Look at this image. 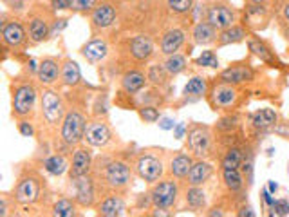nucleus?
I'll use <instances>...</instances> for the list:
<instances>
[{"label":"nucleus","mask_w":289,"mask_h":217,"mask_svg":"<svg viewBox=\"0 0 289 217\" xmlns=\"http://www.w3.org/2000/svg\"><path fill=\"white\" fill-rule=\"evenodd\" d=\"M6 2H9V4H18L20 0H6Z\"/></svg>","instance_id":"864d4df0"},{"label":"nucleus","mask_w":289,"mask_h":217,"mask_svg":"<svg viewBox=\"0 0 289 217\" xmlns=\"http://www.w3.org/2000/svg\"><path fill=\"white\" fill-rule=\"evenodd\" d=\"M186 199H188V203L192 204V206H195V208L203 206V204H204V194H203V190H199V188L188 190Z\"/></svg>","instance_id":"f704fd0d"},{"label":"nucleus","mask_w":289,"mask_h":217,"mask_svg":"<svg viewBox=\"0 0 289 217\" xmlns=\"http://www.w3.org/2000/svg\"><path fill=\"white\" fill-rule=\"evenodd\" d=\"M244 36V31L240 27H231V29H226L221 35V44H230V42H240Z\"/></svg>","instance_id":"2f4dec72"},{"label":"nucleus","mask_w":289,"mask_h":217,"mask_svg":"<svg viewBox=\"0 0 289 217\" xmlns=\"http://www.w3.org/2000/svg\"><path fill=\"white\" fill-rule=\"evenodd\" d=\"M177 186L174 181H163L152 190V203L158 208H168L176 203Z\"/></svg>","instance_id":"f03ea898"},{"label":"nucleus","mask_w":289,"mask_h":217,"mask_svg":"<svg viewBox=\"0 0 289 217\" xmlns=\"http://www.w3.org/2000/svg\"><path fill=\"white\" fill-rule=\"evenodd\" d=\"M96 0H72L71 8L74 9V11H87V9L94 8Z\"/></svg>","instance_id":"58836bf2"},{"label":"nucleus","mask_w":289,"mask_h":217,"mask_svg":"<svg viewBox=\"0 0 289 217\" xmlns=\"http://www.w3.org/2000/svg\"><path fill=\"white\" fill-rule=\"evenodd\" d=\"M54 213L60 217H71L74 215V206H72L71 201L62 199V201H58V203L54 204Z\"/></svg>","instance_id":"473e14b6"},{"label":"nucleus","mask_w":289,"mask_h":217,"mask_svg":"<svg viewBox=\"0 0 289 217\" xmlns=\"http://www.w3.org/2000/svg\"><path fill=\"white\" fill-rule=\"evenodd\" d=\"M168 6H170L176 13H186L192 8V0H168Z\"/></svg>","instance_id":"e433bc0d"},{"label":"nucleus","mask_w":289,"mask_h":217,"mask_svg":"<svg viewBox=\"0 0 289 217\" xmlns=\"http://www.w3.org/2000/svg\"><path fill=\"white\" fill-rule=\"evenodd\" d=\"M74 185H76V199L81 204H90L94 199V190L90 185V179L85 176H74Z\"/></svg>","instance_id":"9d476101"},{"label":"nucleus","mask_w":289,"mask_h":217,"mask_svg":"<svg viewBox=\"0 0 289 217\" xmlns=\"http://www.w3.org/2000/svg\"><path fill=\"white\" fill-rule=\"evenodd\" d=\"M264 201H266L267 204H271V206H273V204H275V201H273V199H271L269 192H264Z\"/></svg>","instance_id":"de8ad7c7"},{"label":"nucleus","mask_w":289,"mask_h":217,"mask_svg":"<svg viewBox=\"0 0 289 217\" xmlns=\"http://www.w3.org/2000/svg\"><path fill=\"white\" fill-rule=\"evenodd\" d=\"M273 208H275V212L278 213V215H287V213H289V203H287V201H275Z\"/></svg>","instance_id":"37998d69"},{"label":"nucleus","mask_w":289,"mask_h":217,"mask_svg":"<svg viewBox=\"0 0 289 217\" xmlns=\"http://www.w3.org/2000/svg\"><path fill=\"white\" fill-rule=\"evenodd\" d=\"M38 192H40V188H38V183H36L35 179H24L20 185H18L17 188V199L20 201V203L27 204V203H33L36 197H38Z\"/></svg>","instance_id":"1a4fd4ad"},{"label":"nucleus","mask_w":289,"mask_h":217,"mask_svg":"<svg viewBox=\"0 0 289 217\" xmlns=\"http://www.w3.org/2000/svg\"><path fill=\"white\" fill-rule=\"evenodd\" d=\"M83 56L90 62H98V60L105 58L107 56V44L101 40L89 42V44L83 47Z\"/></svg>","instance_id":"dca6fc26"},{"label":"nucleus","mask_w":289,"mask_h":217,"mask_svg":"<svg viewBox=\"0 0 289 217\" xmlns=\"http://www.w3.org/2000/svg\"><path fill=\"white\" fill-rule=\"evenodd\" d=\"M149 78L152 81H156V83H163V81H165V71H163L159 65H154L149 72Z\"/></svg>","instance_id":"ea45409f"},{"label":"nucleus","mask_w":289,"mask_h":217,"mask_svg":"<svg viewBox=\"0 0 289 217\" xmlns=\"http://www.w3.org/2000/svg\"><path fill=\"white\" fill-rule=\"evenodd\" d=\"M20 132H22L24 136H31L33 134V127L29 125V123H20Z\"/></svg>","instance_id":"49530a36"},{"label":"nucleus","mask_w":289,"mask_h":217,"mask_svg":"<svg viewBox=\"0 0 289 217\" xmlns=\"http://www.w3.org/2000/svg\"><path fill=\"white\" fill-rule=\"evenodd\" d=\"M242 161V154L239 149H231L224 158V168H237Z\"/></svg>","instance_id":"72a5a7b5"},{"label":"nucleus","mask_w":289,"mask_h":217,"mask_svg":"<svg viewBox=\"0 0 289 217\" xmlns=\"http://www.w3.org/2000/svg\"><path fill=\"white\" fill-rule=\"evenodd\" d=\"M249 49L255 54H258V56H262V58H267V49L262 44H258V42H251V44H249Z\"/></svg>","instance_id":"79ce46f5"},{"label":"nucleus","mask_w":289,"mask_h":217,"mask_svg":"<svg viewBox=\"0 0 289 217\" xmlns=\"http://www.w3.org/2000/svg\"><path fill=\"white\" fill-rule=\"evenodd\" d=\"M114 18H116V11H114L112 6L108 4L99 6L94 13H92V20H94V24L98 27H108L114 22Z\"/></svg>","instance_id":"4468645a"},{"label":"nucleus","mask_w":289,"mask_h":217,"mask_svg":"<svg viewBox=\"0 0 289 217\" xmlns=\"http://www.w3.org/2000/svg\"><path fill=\"white\" fill-rule=\"evenodd\" d=\"M284 15H285V18H287V20H289V6H287V8H285V11H284Z\"/></svg>","instance_id":"603ef678"},{"label":"nucleus","mask_w":289,"mask_h":217,"mask_svg":"<svg viewBox=\"0 0 289 217\" xmlns=\"http://www.w3.org/2000/svg\"><path fill=\"white\" fill-rule=\"evenodd\" d=\"M143 85H144V76L141 72L130 71L123 76V87H125L126 92H137Z\"/></svg>","instance_id":"4be33fe9"},{"label":"nucleus","mask_w":289,"mask_h":217,"mask_svg":"<svg viewBox=\"0 0 289 217\" xmlns=\"http://www.w3.org/2000/svg\"><path fill=\"white\" fill-rule=\"evenodd\" d=\"M2 36H4L6 44L18 45V44H22V40H24V29H22V26L17 22L8 24V26H4V29H2Z\"/></svg>","instance_id":"a211bd4d"},{"label":"nucleus","mask_w":289,"mask_h":217,"mask_svg":"<svg viewBox=\"0 0 289 217\" xmlns=\"http://www.w3.org/2000/svg\"><path fill=\"white\" fill-rule=\"evenodd\" d=\"M72 4V0H53L54 9H69Z\"/></svg>","instance_id":"c03bdc74"},{"label":"nucleus","mask_w":289,"mask_h":217,"mask_svg":"<svg viewBox=\"0 0 289 217\" xmlns=\"http://www.w3.org/2000/svg\"><path fill=\"white\" fill-rule=\"evenodd\" d=\"M35 98H36V92L31 85L18 87L17 92H15V98H13L15 113H17L18 116H26V114H29V111H31L33 105H35Z\"/></svg>","instance_id":"7ed1b4c3"},{"label":"nucleus","mask_w":289,"mask_h":217,"mask_svg":"<svg viewBox=\"0 0 289 217\" xmlns=\"http://www.w3.org/2000/svg\"><path fill=\"white\" fill-rule=\"evenodd\" d=\"M208 20L217 29H228L231 26V22H233V13L224 6H215V8L210 9Z\"/></svg>","instance_id":"0eeeda50"},{"label":"nucleus","mask_w":289,"mask_h":217,"mask_svg":"<svg viewBox=\"0 0 289 217\" xmlns=\"http://www.w3.org/2000/svg\"><path fill=\"white\" fill-rule=\"evenodd\" d=\"M130 51L134 54V58L147 60L152 54V42L147 36H135L130 44Z\"/></svg>","instance_id":"ddd939ff"},{"label":"nucleus","mask_w":289,"mask_h":217,"mask_svg":"<svg viewBox=\"0 0 289 217\" xmlns=\"http://www.w3.org/2000/svg\"><path fill=\"white\" fill-rule=\"evenodd\" d=\"M217 103L219 105H230L235 99V92L231 89H221L217 92Z\"/></svg>","instance_id":"4c0bfd02"},{"label":"nucleus","mask_w":289,"mask_h":217,"mask_svg":"<svg viewBox=\"0 0 289 217\" xmlns=\"http://www.w3.org/2000/svg\"><path fill=\"white\" fill-rule=\"evenodd\" d=\"M210 176H212V167H210L208 163H195V165H192L188 179L192 185L197 186V185H201V183H204Z\"/></svg>","instance_id":"2eb2a0df"},{"label":"nucleus","mask_w":289,"mask_h":217,"mask_svg":"<svg viewBox=\"0 0 289 217\" xmlns=\"http://www.w3.org/2000/svg\"><path fill=\"white\" fill-rule=\"evenodd\" d=\"M183 40H185V35L179 31V29H174V31H168L167 35L163 36L161 42V49L165 54H174L181 45H183Z\"/></svg>","instance_id":"f8f14e48"},{"label":"nucleus","mask_w":289,"mask_h":217,"mask_svg":"<svg viewBox=\"0 0 289 217\" xmlns=\"http://www.w3.org/2000/svg\"><path fill=\"white\" fill-rule=\"evenodd\" d=\"M194 38L197 44H210L215 38V29L212 24H199L194 29Z\"/></svg>","instance_id":"5701e85b"},{"label":"nucleus","mask_w":289,"mask_h":217,"mask_svg":"<svg viewBox=\"0 0 289 217\" xmlns=\"http://www.w3.org/2000/svg\"><path fill=\"white\" fill-rule=\"evenodd\" d=\"M197 65H206V67H217L219 62H217L215 54L212 51H204L201 56L197 58Z\"/></svg>","instance_id":"c9c22d12"},{"label":"nucleus","mask_w":289,"mask_h":217,"mask_svg":"<svg viewBox=\"0 0 289 217\" xmlns=\"http://www.w3.org/2000/svg\"><path fill=\"white\" fill-rule=\"evenodd\" d=\"M186 67V60L183 58V56H179V54H174V56H170V58L167 60V71L172 72V74H177V72L185 71Z\"/></svg>","instance_id":"7c9ffc66"},{"label":"nucleus","mask_w":289,"mask_h":217,"mask_svg":"<svg viewBox=\"0 0 289 217\" xmlns=\"http://www.w3.org/2000/svg\"><path fill=\"white\" fill-rule=\"evenodd\" d=\"M224 181L228 188L231 190H239L242 186V179H240L237 168H224Z\"/></svg>","instance_id":"c756f323"},{"label":"nucleus","mask_w":289,"mask_h":217,"mask_svg":"<svg viewBox=\"0 0 289 217\" xmlns=\"http://www.w3.org/2000/svg\"><path fill=\"white\" fill-rule=\"evenodd\" d=\"M141 116H143L147 122H156L159 118V113L152 107H144V108H141Z\"/></svg>","instance_id":"a19ab883"},{"label":"nucleus","mask_w":289,"mask_h":217,"mask_svg":"<svg viewBox=\"0 0 289 217\" xmlns=\"http://www.w3.org/2000/svg\"><path fill=\"white\" fill-rule=\"evenodd\" d=\"M83 132H85V120H83V116L78 113L67 114L62 129V138L65 140V143H78L83 138Z\"/></svg>","instance_id":"f257e3e1"},{"label":"nucleus","mask_w":289,"mask_h":217,"mask_svg":"<svg viewBox=\"0 0 289 217\" xmlns=\"http://www.w3.org/2000/svg\"><path fill=\"white\" fill-rule=\"evenodd\" d=\"M183 132H185V125H179L176 129V136L177 138H183Z\"/></svg>","instance_id":"09e8293b"},{"label":"nucleus","mask_w":289,"mask_h":217,"mask_svg":"<svg viewBox=\"0 0 289 217\" xmlns=\"http://www.w3.org/2000/svg\"><path fill=\"white\" fill-rule=\"evenodd\" d=\"M188 143H190V149L194 150L197 156H201V154H206L208 145H210V136H208V132L203 131V129H195V131L190 132Z\"/></svg>","instance_id":"9b49d317"},{"label":"nucleus","mask_w":289,"mask_h":217,"mask_svg":"<svg viewBox=\"0 0 289 217\" xmlns=\"http://www.w3.org/2000/svg\"><path fill=\"white\" fill-rule=\"evenodd\" d=\"M137 172L144 181H156L163 174V165L152 156H144L137 161Z\"/></svg>","instance_id":"39448f33"},{"label":"nucleus","mask_w":289,"mask_h":217,"mask_svg":"<svg viewBox=\"0 0 289 217\" xmlns=\"http://www.w3.org/2000/svg\"><path fill=\"white\" fill-rule=\"evenodd\" d=\"M38 76L44 83H53L58 78V63L53 60H44L38 69Z\"/></svg>","instance_id":"aec40b11"},{"label":"nucleus","mask_w":289,"mask_h":217,"mask_svg":"<svg viewBox=\"0 0 289 217\" xmlns=\"http://www.w3.org/2000/svg\"><path fill=\"white\" fill-rule=\"evenodd\" d=\"M31 69H33V71H36V62H35V60H31Z\"/></svg>","instance_id":"3c124183"},{"label":"nucleus","mask_w":289,"mask_h":217,"mask_svg":"<svg viewBox=\"0 0 289 217\" xmlns=\"http://www.w3.org/2000/svg\"><path fill=\"white\" fill-rule=\"evenodd\" d=\"M29 31H31V38L35 42H42L47 36V24L44 22V20H40V18H35L31 22V27H29Z\"/></svg>","instance_id":"cd10ccee"},{"label":"nucleus","mask_w":289,"mask_h":217,"mask_svg":"<svg viewBox=\"0 0 289 217\" xmlns=\"http://www.w3.org/2000/svg\"><path fill=\"white\" fill-rule=\"evenodd\" d=\"M276 122V114L271 111V108H262V111H258L255 116H253V123H255V127H271L273 123Z\"/></svg>","instance_id":"a878e982"},{"label":"nucleus","mask_w":289,"mask_h":217,"mask_svg":"<svg viewBox=\"0 0 289 217\" xmlns=\"http://www.w3.org/2000/svg\"><path fill=\"white\" fill-rule=\"evenodd\" d=\"M192 170V159L188 156H177L174 161H172V174L177 177H185Z\"/></svg>","instance_id":"b1692460"},{"label":"nucleus","mask_w":289,"mask_h":217,"mask_svg":"<svg viewBox=\"0 0 289 217\" xmlns=\"http://www.w3.org/2000/svg\"><path fill=\"white\" fill-rule=\"evenodd\" d=\"M45 168L53 176H62L63 172H65V168H67V161L62 156H53V158H49L45 161Z\"/></svg>","instance_id":"bb28decb"},{"label":"nucleus","mask_w":289,"mask_h":217,"mask_svg":"<svg viewBox=\"0 0 289 217\" xmlns=\"http://www.w3.org/2000/svg\"><path fill=\"white\" fill-rule=\"evenodd\" d=\"M90 167V156L87 150H78L72 159V176H85Z\"/></svg>","instance_id":"f3484780"},{"label":"nucleus","mask_w":289,"mask_h":217,"mask_svg":"<svg viewBox=\"0 0 289 217\" xmlns=\"http://www.w3.org/2000/svg\"><path fill=\"white\" fill-rule=\"evenodd\" d=\"M251 2H255V4H260V2H264V0H251Z\"/></svg>","instance_id":"5fc2aeb1"},{"label":"nucleus","mask_w":289,"mask_h":217,"mask_svg":"<svg viewBox=\"0 0 289 217\" xmlns=\"http://www.w3.org/2000/svg\"><path fill=\"white\" fill-rule=\"evenodd\" d=\"M251 71L246 67H231L222 72V80L230 81V83H240V81L251 80Z\"/></svg>","instance_id":"412c9836"},{"label":"nucleus","mask_w":289,"mask_h":217,"mask_svg":"<svg viewBox=\"0 0 289 217\" xmlns=\"http://www.w3.org/2000/svg\"><path fill=\"white\" fill-rule=\"evenodd\" d=\"M107 179L112 186H123L130 179V168L125 163H112L107 168Z\"/></svg>","instance_id":"6e6552de"},{"label":"nucleus","mask_w":289,"mask_h":217,"mask_svg":"<svg viewBox=\"0 0 289 217\" xmlns=\"http://www.w3.org/2000/svg\"><path fill=\"white\" fill-rule=\"evenodd\" d=\"M204 90H206V83H204V80H203V78L195 76V78H192L188 83H186L185 94H188V96H201V94H204Z\"/></svg>","instance_id":"c85d7f7f"},{"label":"nucleus","mask_w":289,"mask_h":217,"mask_svg":"<svg viewBox=\"0 0 289 217\" xmlns=\"http://www.w3.org/2000/svg\"><path fill=\"white\" fill-rule=\"evenodd\" d=\"M81 74H80V67H78L76 62H67L63 65V81L67 85H76L80 81Z\"/></svg>","instance_id":"393cba45"},{"label":"nucleus","mask_w":289,"mask_h":217,"mask_svg":"<svg viewBox=\"0 0 289 217\" xmlns=\"http://www.w3.org/2000/svg\"><path fill=\"white\" fill-rule=\"evenodd\" d=\"M123 210H125V204L119 197H110L107 201L101 203L99 206V213L101 215H107V217H116V215H121Z\"/></svg>","instance_id":"6ab92c4d"},{"label":"nucleus","mask_w":289,"mask_h":217,"mask_svg":"<svg viewBox=\"0 0 289 217\" xmlns=\"http://www.w3.org/2000/svg\"><path fill=\"white\" fill-rule=\"evenodd\" d=\"M174 125H176V123L172 122L170 118H165V120L159 123V127H161V129H165V131H170V129H174Z\"/></svg>","instance_id":"a18cd8bd"},{"label":"nucleus","mask_w":289,"mask_h":217,"mask_svg":"<svg viewBox=\"0 0 289 217\" xmlns=\"http://www.w3.org/2000/svg\"><path fill=\"white\" fill-rule=\"evenodd\" d=\"M275 190H276V185L271 181V183H269V192H275Z\"/></svg>","instance_id":"8fccbe9b"},{"label":"nucleus","mask_w":289,"mask_h":217,"mask_svg":"<svg viewBox=\"0 0 289 217\" xmlns=\"http://www.w3.org/2000/svg\"><path fill=\"white\" fill-rule=\"evenodd\" d=\"M42 107H44V114H45V118H47V122H51V123L58 122L60 116H62V101H60L56 92H53V90L44 92Z\"/></svg>","instance_id":"20e7f679"},{"label":"nucleus","mask_w":289,"mask_h":217,"mask_svg":"<svg viewBox=\"0 0 289 217\" xmlns=\"http://www.w3.org/2000/svg\"><path fill=\"white\" fill-rule=\"evenodd\" d=\"M85 138L92 147H101V145H105L110 140V131H108V127L105 123H90L85 131Z\"/></svg>","instance_id":"423d86ee"}]
</instances>
